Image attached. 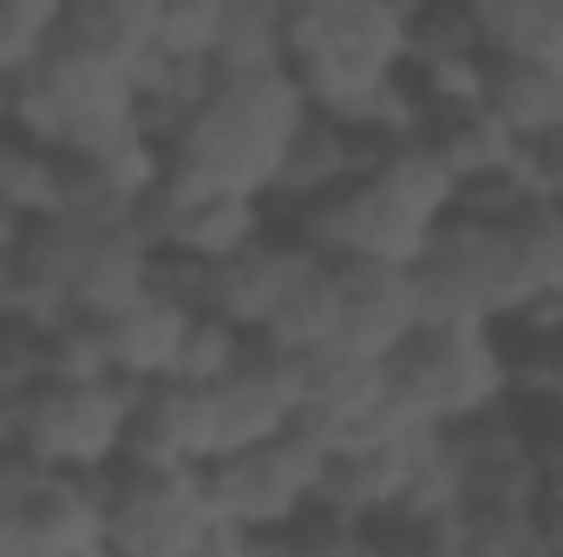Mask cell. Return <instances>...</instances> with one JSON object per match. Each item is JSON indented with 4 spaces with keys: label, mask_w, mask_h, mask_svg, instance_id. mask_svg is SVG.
I'll return each instance as SVG.
<instances>
[{
    "label": "cell",
    "mask_w": 563,
    "mask_h": 557,
    "mask_svg": "<svg viewBox=\"0 0 563 557\" xmlns=\"http://www.w3.org/2000/svg\"><path fill=\"white\" fill-rule=\"evenodd\" d=\"M0 452H13V407H7V394H0Z\"/></svg>",
    "instance_id": "26"
},
{
    "label": "cell",
    "mask_w": 563,
    "mask_h": 557,
    "mask_svg": "<svg viewBox=\"0 0 563 557\" xmlns=\"http://www.w3.org/2000/svg\"><path fill=\"white\" fill-rule=\"evenodd\" d=\"M66 7H73V0H0V73L33 66V59L59 40Z\"/></svg>",
    "instance_id": "22"
},
{
    "label": "cell",
    "mask_w": 563,
    "mask_h": 557,
    "mask_svg": "<svg viewBox=\"0 0 563 557\" xmlns=\"http://www.w3.org/2000/svg\"><path fill=\"white\" fill-rule=\"evenodd\" d=\"M328 446L308 433V426H288L269 433L256 446H236V452H217L210 459V499L230 525H243L256 545L282 538L328 485Z\"/></svg>",
    "instance_id": "7"
},
{
    "label": "cell",
    "mask_w": 563,
    "mask_h": 557,
    "mask_svg": "<svg viewBox=\"0 0 563 557\" xmlns=\"http://www.w3.org/2000/svg\"><path fill=\"white\" fill-rule=\"evenodd\" d=\"M59 151L33 144L26 132H0V217L20 230V223H40L59 210Z\"/></svg>",
    "instance_id": "17"
},
{
    "label": "cell",
    "mask_w": 563,
    "mask_h": 557,
    "mask_svg": "<svg viewBox=\"0 0 563 557\" xmlns=\"http://www.w3.org/2000/svg\"><path fill=\"white\" fill-rule=\"evenodd\" d=\"M308 401V354H288L276 341L243 348V361L217 381V419H223V452L256 446L269 433H288Z\"/></svg>",
    "instance_id": "12"
},
{
    "label": "cell",
    "mask_w": 563,
    "mask_h": 557,
    "mask_svg": "<svg viewBox=\"0 0 563 557\" xmlns=\"http://www.w3.org/2000/svg\"><path fill=\"white\" fill-rule=\"evenodd\" d=\"M0 132H13V73H0Z\"/></svg>",
    "instance_id": "25"
},
{
    "label": "cell",
    "mask_w": 563,
    "mask_h": 557,
    "mask_svg": "<svg viewBox=\"0 0 563 557\" xmlns=\"http://www.w3.org/2000/svg\"><path fill=\"white\" fill-rule=\"evenodd\" d=\"M485 53H531L563 66V0H465Z\"/></svg>",
    "instance_id": "18"
},
{
    "label": "cell",
    "mask_w": 563,
    "mask_h": 557,
    "mask_svg": "<svg viewBox=\"0 0 563 557\" xmlns=\"http://www.w3.org/2000/svg\"><path fill=\"white\" fill-rule=\"evenodd\" d=\"M13 452L53 472H112L132 439L139 381L125 374H40L13 401Z\"/></svg>",
    "instance_id": "4"
},
{
    "label": "cell",
    "mask_w": 563,
    "mask_h": 557,
    "mask_svg": "<svg viewBox=\"0 0 563 557\" xmlns=\"http://www.w3.org/2000/svg\"><path fill=\"white\" fill-rule=\"evenodd\" d=\"M394 7H400V13L413 20V13H426V7H439V0H394Z\"/></svg>",
    "instance_id": "27"
},
{
    "label": "cell",
    "mask_w": 563,
    "mask_h": 557,
    "mask_svg": "<svg viewBox=\"0 0 563 557\" xmlns=\"http://www.w3.org/2000/svg\"><path fill=\"white\" fill-rule=\"evenodd\" d=\"M132 459H164V466H210L223 452V419H217V387L203 381H144L132 407Z\"/></svg>",
    "instance_id": "13"
},
{
    "label": "cell",
    "mask_w": 563,
    "mask_h": 557,
    "mask_svg": "<svg viewBox=\"0 0 563 557\" xmlns=\"http://www.w3.org/2000/svg\"><path fill=\"white\" fill-rule=\"evenodd\" d=\"M334 263V328L321 354L347 361H394L426 321L420 282L407 263H361V256H328Z\"/></svg>",
    "instance_id": "11"
},
{
    "label": "cell",
    "mask_w": 563,
    "mask_h": 557,
    "mask_svg": "<svg viewBox=\"0 0 563 557\" xmlns=\"http://www.w3.org/2000/svg\"><path fill=\"white\" fill-rule=\"evenodd\" d=\"M223 13H230V0H164V7H157V53L210 59V66H217Z\"/></svg>",
    "instance_id": "23"
},
{
    "label": "cell",
    "mask_w": 563,
    "mask_h": 557,
    "mask_svg": "<svg viewBox=\"0 0 563 557\" xmlns=\"http://www.w3.org/2000/svg\"><path fill=\"white\" fill-rule=\"evenodd\" d=\"M387 381L407 426H465L518 401V348L492 321H420Z\"/></svg>",
    "instance_id": "3"
},
{
    "label": "cell",
    "mask_w": 563,
    "mask_h": 557,
    "mask_svg": "<svg viewBox=\"0 0 563 557\" xmlns=\"http://www.w3.org/2000/svg\"><path fill=\"white\" fill-rule=\"evenodd\" d=\"M413 282H420L426 321H492V328H511L531 308V288H525V270H518L505 217H478V210H452L432 230L426 256L413 263Z\"/></svg>",
    "instance_id": "6"
},
{
    "label": "cell",
    "mask_w": 563,
    "mask_h": 557,
    "mask_svg": "<svg viewBox=\"0 0 563 557\" xmlns=\"http://www.w3.org/2000/svg\"><path fill=\"white\" fill-rule=\"evenodd\" d=\"M288 66V7L282 0H230L223 40H217V73H269Z\"/></svg>",
    "instance_id": "19"
},
{
    "label": "cell",
    "mask_w": 563,
    "mask_h": 557,
    "mask_svg": "<svg viewBox=\"0 0 563 557\" xmlns=\"http://www.w3.org/2000/svg\"><path fill=\"white\" fill-rule=\"evenodd\" d=\"M7 237H13V223H7V217H0V243H7Z\"/></svg>",
    "instance_id": "28"
},
{
    "label": "cell",
    "mask_w": 563,
    "mask_h": 557,
    "mask_svg": "<svg viewBox=\"0 0 563 557\" xmlns=\"http://www.w3.org/2000/svg\"><path fill=\"white\" fill-rule=\"evenodd\" d=\"M288 73L314 112L361 125L407 79V13L394 0L288 7Z\"/></svg>",
    "instance_id": "2"
},
{
    "label": "cell",
    "mask_w": 563,
    "mask_h": 557,
    "mask_svg": "<svg viewBox=\"0 0 563 557\" xmlns=\"http://www.w3.org/2000/svg\"><path fill=\"white\" fill-rule=\"evenodd\" d=\"M132 223L164 263H223L230 250L256 243L276 223V204L243 197V190H210V184H190V177L164 171V184L139 204Z\"/></svg>",
    "instance_id": "9"
},
{
    "label": "cell",
    "mask_w": 563,
    "mask_h": 557,
    "mask_svg": "<svg viewBox=\"0 0 563 557\" xmlns=\"http://www.w3.org/2000/svg\"><path fill=\"white\" fill-rule=\"evenodd\" d=\"M243 348H250V335L236 328V321H223V315H210V308H197V321H190V335H184V348H177V381H203V387H217L236 361H243Z\"/></svg>",
    "instance_id": "21"
},
{
    "label": "cell",
    "mask_w": 563,
    "mask_h": 557,
    "mask_svg": "<svg viewBox=\"0 0 563 557\" xmlns=\"http://www.w3.org/2000/svg\"><path fill=\"white\" fill-rule=\"evenodd\" d=\"M314 119L301 79L288 66L269 73H217V86L203 92V106L170 132V171L210 190H243V197H269L288 171V151L301 139V125Z\"/></svg>",
    "instance_id": "1"
},
{
    "label": "cell",
    "mask_w": 563,
    "mask_h": 557,
    "mask_svg": "<svg viewBox=\"0 0 563 557\" xmlns=\"http://www.w3.org/2000/svg\"><path fill=\"white\" fill-rule=\"evenodd\" d=\"M538 184H544V197H563V132L538 144Z\"/></svg>",
    "instance_id": "24"
},
{
    "label": "cell",
    "mask_w": 563,
    "mask_h": 557,
    "mask_svg": "<svg viewBox=\"0 0 563 557\" xmlns=\"http://www.w3.org/2000/svg\"><path fill=\"white\" fill-rule=\"evenodd\" d=\"M106 518L112 551L177 557V551H243L256 545L243 525H230L210 499V466H164V459H119L106 472Z\"/></svg>",
    "instance_id": "5"
},
{
    "label": "cell",
    "mask_w": 563,
    "mask_h": 557,
    "mask_svg": "<svg viewBox=\"0 0 563 557\" xmlns=\"http://www.w3.org/2000/svg\"><path fill=\"white\" fill-rule=\"evenodd\" d=\"M282 223L308 250H321V256H361V263H407L413 270L445 217H432L413 197H400L387 177L361 171V177H347V184L282 210Z\"/></svg>",
    "instance_id": "8"
},
{
    "label": "cell",
    "mask_w": 563,
    "mask_h": 557,
    "mask_svg": "<svg viewBox=\"0 0 563 557\" xmlns=\"http://www.w3.org/2000/svg\"><path fill=\"white\" fill-rule=\"evenodd\" d=\"M53 46L79 53L119 79H139L157 53V0H73Z\"/></svg>",
    "instance_id": "15"
},
{
    "label": "cell",
    "mask_w": 563,
    "mask_h": 557,
    "mask_svg": "<svg viewBox=\"0 0 563 557\" xmlns=\"http://www.w3.org/2000/svg\"><path fill=\"white\" fill-rule=\"evenodd\" d=\"M157 7H164V0H157Z\"/></svg>",
    "instance_id": "29"
},
{
    "label": "cell",
    "mask_w": 563,
    "mask_h": 557,
    "mask_svg": "<svg viewBox=\"0 0 563 557\" xmlns=\"http://www.w3.org/2000/svg\"><path fill=\"white\" fill-rule=\"evenodd\" d=\"M7 551H112L106 518V472H53L13 452V505H7Z\"/></svg>",
    "instance_id": "10"
},
{
    "label": "cell",
    "mask_w": 563,
    "mask_h": 557,
    "mask_svg": "<svg viewBox=\"0 0 563 557\" xmlns=\"http://www.w3.org/2000/svg\"><path fill=\"white\" fill-rule=\"evenodd\" d=\"M190 321H197V295L184 288V276L170 270V263H157V282L144 288L132 308H119L112 321H106V341H112V368L125 374V381H164L170 368H177V348H184V335H190Z\"/></svg>",
    "instance_id": "14"
},
{
    "label": "cell",
    "mask_w": 563,
    "mask_h": 557,
    "mask_svg": "<svg viewBox=\"0 0 563 557\" xmlns=\"http://www.w3.org/2000/svg\"><path fill=\"white\" fill-rule=\"evenodd\" d=\"M485 112L505 119L525 144H544L563 132V66L531 53H492L485 66Z\"/></svg>",
    "instance_id": "16"
},
{
    "label": "cell",
    "mask_w": 563,
    "mask_h": 557,
    "mask_svg": "<svg viewBox=\"0 0 563 557\" xmlns=\"http://www.w3.org/2000/svg\"><path fill=\"white\" fill-rule=\"evenodd\" d=\"M511 230V250H518V270L531 302H551L563 295V197H531L505 217Z\"/></svg>",
    "instance_id": "20"
}]
</instances>
